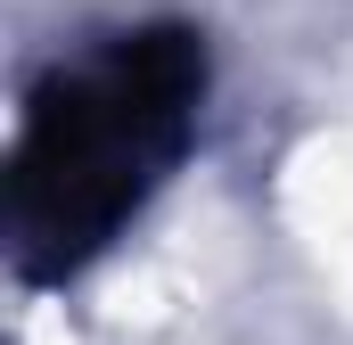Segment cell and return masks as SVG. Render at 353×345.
Returning a JSON list of instances; mask_svg holds the SVG:
<instances>
[{
    "mask_svg": "<svg viewBox=\"0 0 353 345\" xmlns=\"http://www.w3.org/2000/svg\"><path fill=\"white\" fill-rule=\"evenodd\" d=\"M197 90V58L181 41H132L107 66L58 83L17 148V239L41 263L90 255L140 181L173 157Z\"/></svg>",
    "mask_w": 353,
    "mask_h": 345,
    "instance_id": "obj_1",
    "label": "cell"
}]
</instances>
